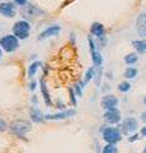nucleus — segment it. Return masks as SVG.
<instances>
[{
	"label": "nucleus",
	"instance_id": "nucleus-3",
	"mask_svg": "<svg viewBox=\"0 0 146 153\" xmlns=\"http://www.w3.org/2000/svg\"><path fill=\"white\" fill-rule=\"evenodd\" d=\"M31 123L27 121V120H15L10 124L9 126V130H10L14 135L17 137H26V134L31 130Z\"/></svg>",
	"mask_w": 146,
	"mask_h": 153
},
{
	"label": "nucleus",
	"instance_id": "nucleus-6",
	"mask_svg": "<svg viewBox=\"0 0 146 153\" xmlns=\"http://www.w3.org/2000/svg\"><path fill=\"white\" fill-rule=\"evenodd\" d=\"M60 32H61V26H59V25H52V26L47 27L45 31H42V32L40 33V36L37 37V40H38V41H43V40H47V38L59 36Z\"/></svg>",
	"mask_w": 146,
	"mask_h": 153
},
{
	"label": "nucleus",
	"instance_id": "nucleus-27",
	"mask_svg": "<svg viewBox=\"0 0 146 153\" xmlns=\"http://www.w3.org/2000/svg\"><path fill=\"white\" fill-rule=\"evenodd\" d=\"M70 94H71V102L74 105H76V98H75V93H74L73 89H70Z\"/></svg>",
	"mask_w": 146,
	"mask_h": 153
},
{
	"label": "nucleus",
	"instance_id": "nucleus-29",
	"mask_svg": "<svg viewBox=\"0 0 146 153\" xmlns=\"http://www.w3.org/2000/svg\"><path fill=\"white\" fill-rule=\"evenodd\" d=\"M141 120L146 124V111H144L142 114H141Z\"/></svg>",
	"mask_w": 146,
	"mask_h": 153
},
{
	"label": "nucleus",
	"instance_id": "nucleus-23",
	"mask_svg": "<svg viewBox=\"0 0 146 153\" xmlns=\"http://www.w3.org/2000/svg\"><path fill=\"white\" fill-rule=\"evenodd\" d=\"M75 91H76V96L81 97V94H83V84L81 83H76V84H75Z\"/></svg>",
	"mask_w": 146,
	"mask_h": 153
},
{
	"label": "nucleus",
	"instance_id": "nucleus-10",
	"mask_svg": "<svg viewBox=\"0 0 146 153\" xmlns=\"http://www.w3.org/2000/svg\"><path fill=\"white\" fill-rule=\"evenodd\" d=\"M101 105H102V108H104L106 111L112 110V108H116L117 105H118V98H117L114 94H107L102 98Z\"/></svg>",
	"mask_w": 146,
	"mask_h": 153
},
{
	"label": "nucleus",
	"instance_id": "nucleus-22",
	"mask_svg": "<svg viewBox=\"0 0 146 153\" xmlns=\"http://www.w3.org/2000/svg\"><path fill=\"white\" fill-rule=\"evenodd\" d=\"M94 71H95L94 66H92V68H89V69L87 70V74H85V79H84V82H85V83L90 82V80L94 78Z\"/></svg>",
	"mask_w": 146,
	"mask_h": 153
},
{
	"label": "nucleus",
	"instance_id": "nucleus-5",
	"mask_svg": "<svg viewBox=\"0 0 146 153\" xmlns=\"http://www.w3.org/2000/svg\"><path fill=\"white\" fill-rule=\"evenodd\" d=\"M0 14L5 18H14L17 16V5L13 1L0 3Z\"/></svg>",
	"mask_w": 146,
	"mask_h": 153
},
{
	"label": "nucleus",
	"instance_id": "nucleus-31",
	"mask_svg": "<svg viewBox=\"0 0 146 153\" xmlns=\"http://www.w3.org/2000/svg\"><path fill=\"white\" fill-rule=\"evenodd\" d=\"M1 57H3V49L0 47V60H1Z\"/></svg>",
	"mask_w": 146,
	"mask_h": 153
},
{
	"label": "nucleus",
	"instance_id": "nucleus-2",
	"mask_svg": "<svg viewBox=\"0 0 146 153\" xmlns=\"http://www.w3.org/2000/svg\"><path fill=\"white\" fill-rule=\"evenodd\" d=\"M13 35L17 36L19 40H27V38L29 37V35H31V25H29V22L24 21V19L15 22L14 23V26H13Z\"/></svg>",
	"mask_w": 146,
	"mask_h": 153
},
{
	"label": "nucleus",
	"instance_id": "nucleus-21",
	"mask_svg": "<svg viewBox=\"0 0 146 153\" xmlns=\"http://www.w3.org/2000/svg\"><path fill=\"white\" fill-rule=\"evenodd\" d=\"M118 91L120 92H122V93H126V92H128V91L131 89V84L128 83V82H121L120 84H118Z\"/></svg>",
	"mask_w": 146,
	"mask_h": 153
},
{
	"label": "nucleus",
	"instance_id": "nucleus-19",
	"mask_svg": "<svg viewBox=\"0 0 146 153\" xmlns=\"http://www.w3.org/2000/svg\"><path fill=\"white\" fill-rule=\"evenodd\" d=\"M137 30H139V33H140L141 36H145L146 37V17L140 18V23H139Z\"/></svg>",
	"mask_w": 146,
	"mask_h": 153
},
{
	"label": "nucleus",
	"instance_id": "nucleus-35",
	"mask_svg": "<svg viewBox=\"0 0 146 153\" xmlns=\"http://www.w3.org/2000/svg\"><path fill=\"white\" fill-rule=\"evenodd\" d=\"M145 17H146V14H145Z\"/></svg>",
	"mask_w": 146,
	"mask_h": 153
},
{
	"label": "nucleus",
	"instance_id": "nucleus-7",
	"mask_svg": "<svg viewBox=\"0 0 146 153\" xmlns=\"http://www.w3.org/2000/svg\"><path fill=\"white\" fill-rule=\"evenodd\" d=\"M103 117H104V121L107 124H109V125H114V124H118L121 121V114L117 108H112V110H108V111L104 112L103 115Z\"/></svg>",
	"mask_w": 146,
	"mask_h": 153
},
{
	"label": "nucleus",
	"instance_id": "nucleus-18",
	"mask_svg": "<svg viewBox=\"0 0 146 153\" xmlns=\"http://www.w3.org/2000/svg\"><path fill=\"white\" fill-rule=\"evenodd\" d=\"M137 60H139V56L135 52H131V54H127L125 56V63L127 65H134L135 63H137Z\"/></svg>",
	"mask_w": 146,
	"mask_h": 153
},
{
	"label": "nucleus",
	"instance_id": "nucleus-15",
	"mask_svg": "<svg viewBox=\"0 0 146 153\" xmlns=\"http://www.w3.org/2000/svg\"><path fill=\"white\" fill-rule=\"evenodd\" d=\"M41 61H33L32 64H29V66H28V78H33V76L36 75V73L38 71V69L41 68Z\"/></svg>",
	"mask_w": 146,
	"mask_h": 153
},
{
	"label": "nucleus",
	"instance_id": "nucleus-30",
	"mask_svg": "<svg viewBox=\"0 0 146 153\" xmlns=\"http://www.w3.org/2000/svg\"><path fill=\"white\" fill-rule=\"evenodd\" d=\"M139 138V135H132L131 138H128V142H134V140H136Z\"/></svg>",
	"mask_w": 146,
	"mask_h": 153
},
{
	"label": "nucleus",
	"instance_id": "nucleus-14",
	"mask_svg": "<svg viewBox=\"0 0 146 153\" xmlns=\"http://www.w3.org/2000/svg\"><path fill=\"white\" fill-rule=\"evenodd\" d=\"M134 49L139 52V54H146V41L145 40H136L132 41Z\"/></svg>",
	"mask_w": 146,
	"mask_h": 153
},
{
	"label": "nucleus",
	"instance_id": "nucleus-9",
	"mask_svg": "<svg viewBox=\"0 0 146 153\" xmlns=\"http://www.w3.org/2000/svg\"><path fill=\"white\" fill-rule=\"evenodd\" d=\"M88 41H89V47H90V54H92V60L94 66H101L103 63V57L101 55V52L95 50V44L92 40V37H88Z\"/></svg>",
	"mask_w": 146,
	"mask_h": 153
},
{
	"label": "nucleus",
	"instance_id": "nucleus-34",
	"mask_svg": "<svg viewBox=\"0 0 146 153\" xmlns=\"http://www.w3.org/2000/svg\"><path fill=\"white\" fill-rule=\"evenodd\" d=\"M0 1H7V0H0Z\"/></svg>",
	"mask_w": 146,
	"mask_h": 153
},
{
	"label": "nucleus",
	"instance_id": "nucleus-13",
	"mask_svg": "<svg viewBox=\"0 0 146 153\" xmlns=\"http://www.w3.org/2000/svg\"><path fill=\"white\" fill-rule=\"evenodd\" d=\"M29 116H31V119H32V121H34V123H42V121H43V117H45L37 107H32V108H31Z\"/></svg>",
	"mask_w": 146,
	"mask_h": 153
},
{
	"label": "nucleus",
	"instance_id": "nucleus-33",
	"mask_svg": "<svg viewBox=\"0 0 146 153\" xmlns=\"http://www.w3.org/2000/svg\"><path fill=\"white\" fill-rule=\"evenodd\" d=\"M142 153H146V147H145V149H144V152Z\"/></svg>",
	"mask_w": 146,
	"mask_h": 153
},
{
	"label": "nucleus",
	"instance_id": "nucleus-12",
	"mask_svg": "<svg viewBox=\"0 0 146 153\" xmlns=\"http://www.w3.org/2000/svg\"><path fill=\"white\" fill-rule=\"evenodd\" d=\"M90 33H92L93 36H95V37H98V38H101V37L104 36L106 28H104V26H103L102 23H99V22H94L93 25H92V27H90Z\"/></svg>",
	"mask_w": 146,
	"mask_h": 153
},
{
	"label": "nucleus",
	"instance_id": "nucleus-4",
	"mask_svg": "<svg viewBox=\"0 0 146 153\" xmlns=\"http://www.w3.org/2000/svg\"><path fill=\"white\" fill-rule=\"evenodd\" d=\"M103 139L107 143H111V144H116L122 139V134L117 128H106L103 130Z\"/></svg>",
	"mask_w": 146,
	"mask_h": 153
},
{
	"label": "nucleus",
	"instance_id": "nucleus-16",
	"mask_svg": "<svg viewBox=\"0 0 146 153\" xmlns=\"http://www.w3.org/2000/svg\"><path fill=\"white\" fill-rule=\"evenodd\" d=\"M41 92H42V96H43V98H45L46 105H51V103H52V102H51L50 93L47 92V87L45 84V80H41Z\"/></svg>",
	"mask_w": 146,
	"mask_h": 153
},
{
	"label": "nucleus",
	"instance_id": "nucleus-17",
	"mask_svg": "<svg viewBox=\"0 0 146 153\" xmlns=\"http://www.w3.org/2000/svg\"><path fill=\"white\" fill-rule=\"evenodd\" d=\"M123 75L127 79H134L135 76H137V69L134 68V66H127Z\"/></svg>",
	"mask_w": 146,
	"mask_h": 153
},
{
	"label": "nucleus",
	"instance_id": "nucleus-25",
	"mask_svg": "<svg viewBox=\"0 0 146 153\" xmlns=\"http://www.w3.org/2000/svg\"><path fill=\"white\" fill-rule=\"evenodd\" d=\"M5 130H7V123L3 119H0V133L5 131Z\"/></svg>",
	"mask_w": 146,
	"mask_h": 153
},
{
	"label": "nucleus",
	"instance_id": "nucleus-28",
	"mask_svg": "<svg viewBox=\"0 0 146 153\" xmlns=\"http://www.w3.org/2000/svg\"><path fill=\"white\" fill-rule=\"evenodd\" d=\"M140 135H141V137H146V126H144L142 129H141V131H140Z\"/></svg>",
	"mask_w": 146,
	"mask_h": 153
},
{
	"label": "nucleus",
	"instance_id": "nucleus-20",
	"mask_svg": "<svg viewBox=\"0 0 146 153\" xmlns=\"http://www.w3.org/2000/svg\"><path fill=\"white\" fill-rule=\"evenodd\" d=\"M102 153H118V149H117L116 144H111V143H108V144L103 148Z\"/></svg>",
	"mask_w": 146,
	"mask_h": 153
},
{
	"label": "nucleus",
	"instance_id": "nucleus-32",
	"mask_svg": "<svg viewBox=\"0 0 146 153\" xmlns=\"http://www.w3.org/2000/svg\"><path fill=\"white\" fill-rule=\"evenodd\" d=\"M144 103H145V105H146V97H145V98H144Z\"/></svg>",
	"mask_w": 146,
	"mask_h": 153
},
{
	"label": "nucleus",
	"instance_id": "nucleus-26",
	"mask_svg": "<svg viewBox=\"0 0 146 153\" xmlns=\"http://www.w3.org/2000/svg\"><path fill=\"white\" fill-rule=\"evenodd\" d=\"M37 85H38V83H37L36 80H32V82L28 84V87H29V91H34L37 88Z\"/></svg>",
	"mask_w": 146,
	"mask_h": 153
},
{
	"label": "nucleus",
	"instance_id": "nucleus-1",
	"mask_svg": "<svg viewBox=\"0 0 146 153\" xmlns=\"http://www.w3.org/2000/svg\"><path fill=\"white\" fill-rule=\"evenodd\" d=\"M21 40L17 36L12 35H4L3 37H0V47L3 49V51L8 52V54H12V52H15L21 46Z\"/></svg>",
	"mask_w": 146,
	"mask_h": 153
},
{
	"label": "nucleus",
	"instance_id": "nucleus-8",
	"mask_svg": "<svg viewBox=\"0 0 146 153\" xmlns=\"http://www.w3.org/2000/svg\"><path fill=\"white\" fill-rule=\"evenodd\" d=\"M122 131L126 134H131L135 133L139 128V123L135 117H126L123 121H122Z\"/></svg>",
	"mask_w": 146,
	"mask_h": 153
},
{
	"label": "nucleus",
	"instance_id": "nucleus-11",
	"mask_svg": "<svg viewBox=\"0 0 146 153\" xmlns=\"http://www.w3.org/2000/svg\"><path fill=\"white\" fill-rule=\"evenodd\" d=\"M76 114L74 108L71 110H66L64 112H59V114H52V115H46L45 119L46 120H64V119H67V117H71Z\"/></svg>",
	"mask_w": 146,
	"mask_h": 153
},
{
	"label": "nucleus",
	"instance_id": "nucleus-24",
	"mask_svg": "<svg viewBox=\"0 0 146 153\" xmlns=\"http://www.w3.org/2000/svg\"><path fill=\"white\" fill-rule=\"evenodd\" d=\"M12 1L15 4V5H18V7H26L27 3H28V0H12Z\"/></svg>",
	"mask_w": 146,
	"mask_h": 153
}]
</instances>
